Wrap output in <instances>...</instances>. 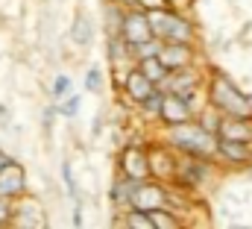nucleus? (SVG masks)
I'll use <instances>...</instances> for the list:
<instances>
[{
    "label": "nucleus",
    "instance_id": "obj_26",
    "mask_svg": "<svg viewBox=\"0 0 252 229\" xmlns=\"http://www.w3.org/2000/svg\"><path fill=\"white\" fill-rule=\"evenodd\" d=\"M59 117H62L59 103H56V100H50V103L41 109V129H44V132H50V129L56 126V120H59Z\"/></svg>",
    "mask_w": 252,
    "mask_h": 229
},
{
    "label": "nucleus",
    "instance_id": "obj_2",
    "mask_svg": "<svg viewBox=\"0 0 252 229\" xmlns=\"http://www.w3.org/2000/svg\"><path fill=\"white\" fill-rule=\"evenodd\" d=\"M205 97L223 114H229V117H252V97L241 88V82H235L226 71L208 68Z\"/></svg>",
    "mask_w": 252,
    "mask_h": 229
},
{
    "label": "nucleus",
    "instance_id": "obj_16",
    "mask_svg": "<svg viewBox=\"0 0 252 229\" xmlns=\"http://www.w3.org/2000/svg\"><path fill=\"white\" fill-rule=\"evenodd\" d=\"M164 97H167V91L158 85L150 97H144V100L135 106V117H138L144 126H158V120H161V109H164Z\"/></svg>",
    "mask_w": 252,
    "mask_h": 229
},
{
    "label": "nucleus",
    "instance_id": "obj_30",
    "mask_svg": "<svg viewBox=\"0 0 252 229\" xmlns=\"http://www.w3.org/2000/svg\"><path fill=\"white\" fill-rule=\"evenodd\" d=\"M193 3L196 0H164V6H173V9H182V12H193Z\"/></svg>",
    "mask_w": 252,
    "mask_h": 229
},
{
    "label": "nucleus",
    "instance_id": "obj_8",
    "mask_svg": "<svg viewBox=\"0 0 252 229\" xmlns=\"http://www.w3.org/2000/svg\"><path fill=\"white\" fill-rule=\"evenodd\" d=\"M217 162L226 171H247V168H252V144L235 141V138H220L217 141Z\"/></svg>",
    "mask_w": 252,
    "mask_h": 229
},
{
    "label": "nucleus",
    "instance_id": "obj_22",
    "mask_svg": "<svg viewBox=\"0 0 252 229\" xmlns=\"http://www.w3.org/2000/svg\"><path fill=\"white\" fill-rule=\"evenodd\" d=\"M153 221H156V229H176L185 224V215L179 209L161 206V209H153Z\"/></svg>",
    "mask_w": 252,
    "mask_h": 229
},
{
    "label": "nucleus",
    "instance_id": "obj_19",
    "mask_svg": "<svg viewBox=\"0 0 252 229\" xmlns=\"http://www.w3.org/2000/svg\"><path fill=\"white\" fill-rule=\"evenodd\" d=\"M196 120L208 129V132H214V135H220V126H223V120H226V114L220 112L211 100H205L199 109H196Z\"/></svg>",
    "mask_w": 252,
    "mask_h": 229
},
{
    "label": "nucleus",
    "instance_id": "obj_20",
    "mask_svg": "<svg viewBox=\"0 0 252 229\" xmlns=\"http://www.w3.org/2000/svg\"><path fill=\"white\" fill-rule=\"evenodd\" d=\"M135 65H138V68H141L153 82H156V85H161V82L167 79V74H170V68L161 62V56H144V59H138Z\"/></svg>",
    "mask_w": 252,
    "mask_h": 229
},
{
    "label": "nucleus",
    "instance_id": "obj_6",
    "mask_svg": "<svg viewBox=\"0 0 252 229\" xmlns=\"http://www.w3.org/2000/svg\"><path fill=\"white\" fill-rule=\"evenodd\" d=\"M12 227L21 229H44L47 227V209L35 194H21L15 200V215H12Z\"/></svg>",
    "mask_w": 252,
    "mask_h": 229
},
{
    "label": "nucleus",
    "instance_id": "obj_13",
    "mask_svg": "<svg viewBox=\"0 0 252 229\" xmlns=\"http://www.w3.org/2000/svg\"><path fill=\"white\" fill-rule=\"evenodd\" d=\"M156 88H158V85H156V82H153V79H150L138 65H135V68H129V74H126V79H124V85H121V91H118V94L126 97L132 106H138V103H141L144 97H150Z\"/></svg>",
    "mask_w": 252,
    "mask_h": 229
},
{
    "label": "nucleus",
    "instance_id": "obj_14",
    "mask_svg": "<svg viewBox=\"0 0 252 229\" xmlns=\"http://www.w3.org/2000/svg\"><path fill=\"white\" fill-rule=\"evenodd\" d=\"M196 117V109L188 97L182 94H167L164 97V109H161V120L158 126H176V123H185V120H193Z\"/></svg>",
    "mask_w": 252,
    "mask_h": 229
},
{
    "label": "nucleus",
    "instance_id": "obj_15",
    "mask_svg": "<svg viewBox=\"0 0 252 229\" xmlns=\"http://www.w3.org/2000/svg\"><path fill=\"white\" fill-rule=\"evenodd\" d=\"M94 41H97V24H94V18L88 12L79 9L73 15V21H70V44L76 50H88Z\"/></svg>",
    "mask_w": 252,
    "mask_h": 229
},
{
    "label": "nucleus",
    "instance_id": "obj_25",
    "mask_svg": "<svg viewBox=\"0 0 252 229\" xmlns=\"http://www.w3.org/2000/svg\"><path fill=\"white\" fill-rule=\"evenodd\" d=\"M59 112H62L64 120H76L79 112H82V94L79 91H70L64 100H59Z\"/></svg>",
    "mask_w": 252,
    "mask_h": 229
},
{
    "label": "nucleus",
    "instance_id": "obj_21",
    "mask_svg": "<svg viewBox=\"0 0 252 229\" xmlns=\"http://www.w3.org/2000/svg\"><path fill=\"white\" fill-rule=\"evenodd\" d=\"M126 6H118L112 0H103V33H121Z\"/></svg>",
    "mask_w": 252,
    "mask_h": 229
},
{
    "label": "nucleus",
    "instance_id": "obj_17",
    "mask_svg": "<svg viewBox=\"0 0 252 229\" xmlns=\"http://www.w3.org/2000/svg\"><path fill=\"white\" fill-rule=\"evenodd\" d=\"M109 85H112L109 65L94 62V65H88V68H85V74H82V88H85L88 94H103Z\"/></svg>",
    "mask_w": 252,
    "mask_h": 229
},
{
    "label": "nucleus",
    "instance_id": "obj_34",
    "mask_svg": "<svg viewBox=\"0 0 252 229\" xmlns=\"http://www.w3.org/2000/svg\"><path fill=\"white\" fill-rule=\"evenodd\" d=\"M112 3H118V6H126V9H129V6H138V0H112Z\"/></svg>",
    "mask_w": 252,
    "mask_h": 229
},
{
    "label": "nucleus",
    "instance_id": "obj_18",
    "mask_svg": "<svg viewBox=\"0 0 252 229\" xmlns=\"http://www.w3.org/2000/svg\"><path fill=\"white\" fill-rule=\"evenodd\" d=\"M115 224H124L129 229H156V221H153V212H144V209H126L115 218Z\"/></svg>",
    "mask_w": 252,
    "mask_h": 229
},
{
    "label": "nucleus",
    "instance_id": "obj_1",
    "mask_svg": "<svg viewBox=\"0 0 252 229\" xmlns=\"http://www.w3.org/2000/svg\"><path fill=\"white\" fill-rule=\"evenodd\" d=\"M158 138L170 144L179 156H202V159H217V141L220 135L208 132L196 117L176 123V126H158Z\"/></svg>",
    "mask_w": 252,
    "mask_h": 229
},
{
    "label": "nucleus",
    "instance_id": "obj_7",
    "mask_svg": "<svg viewBox=\"0 0 252 229\" xmlns=\"http://www.w3.org/2000/svg\"><path fill=\"white\" fill-rule=\"evenodd\" d=\"M150 168H153V179H161V182H173L176 179L179 153L170 144H164L158 135L150 141Z\"/></svg>",
    "mask_w": 252,
    "mask_h": 229
},
{
    "label": "nucleus",
    "instance_id": "obj_5",
    "mask_svg": "<svg viewBox=\"0 0 252 229\" xmlns=\"http://www.w3.org/2000/svg\"><path fill=\"white\" fill-rule=\"evenodd\" d=\"M115 171L132 176V179H150L153 168H150V141L138 144V141H124L115 159Z\"/></svg>",
    "mask_w": 252,
    "mask_h": 229
},
{
    "label": "nucleus",
    "instance_id": "obj_24",
    "mask_svg": "<svg viewBox=\"0 0 252 229\" xmlns=\"http://www.w3.org/2000/svg\"><path fill=\"white\" fill-rule=\"evenodd\" d=\"M73 91V76L70 74H53V79H50V88H47V94H50V100H64L67 94Z\"/></svg>",
    "mask_w": 252,
    "mask_h": 229
},
{
    "label": "nucleus",
    "instance_id": "obj_23",
    "mask_svg": "<svg viewBox=\"0 0 252 229\" xmlns=\"http://www.w3.org/2000/svg\"><path fill=\"white\" fill-rule=\"evenodd\" d=\"M59 173H62V188L67 200H79V179H76V171H73V162L64 159L59 165Z\"/></svg>",
    "mask_w": 252,
    "mask_h": 229
},
{
    "label": "nucleus",
    "instance_id": "obj_32",
    "mask_svg": "<svg viewBox=\"0 0 252 229\" xmlns=\"http://www.w3.org/2000/svg\"><path fill=\"white\" fill-rule=\"evenodd\" d=\"M138 6L150 12V9H158V6H164V0H138Z\"/></svg>",
    "mask_w": 252,
    "mask_h": 229
},
{
    "label": "nucleus",
    "instance_id": "obj_3",
    "mask_svg": "<svg viewBox=\"0 0 252 229\" xmlns=\"http://www.w3.org/2000/svg\"><path fill=\"white\" fill-rule=\"evenodd\" d=\"M150 27L153 36L161 41H188V44H199V27L190 18V12L173 9V6H158L150 9Z\"/></svg>",
    "mask_w": 252,
    "mask_h": 229
},
{
    "label": "nucleus",
    "instance_id": "obj_11",
    "mask_svg": "<svg viewBox=\"0 0 252 229\" xmlns=\"http://www.w3.org/2000/svg\"><path fill=\"white\" fill-rule=\"evenodd\" d=\"M138 182H141V179H132V176H124V173L115 171L112 182H109V188H106V200H109V206H112L115 212H126V209H132V200H135V188H138Z\"/></svg>",
    "mask_w": 252,
    "mask_h": 229
},
{
    "label": "nucleus",
    "instance_id": "obj_4",
    "mask_svg": "<svg viewBox=\"0 0 252 229\" xmlns=\"http://www.w3.org/2000/svg\"><path fill=\"white\" fill-rule=\"evenodd\" d=\"M223 165L217 159H202V156H179V168H176V179L173 185H179L188 194H202L208 191L217 179H220Z\"/></svg>",
    "mask_w": 252,
    "mask_h": 229
},
{
    "label": "nucleus",
    "instance_id": "obj_33",
    "mask_svg": "<svg viewBox=\"0 0 252 229\" xmlns=\"http://www.w3.org/2000/svg\"><path fill=\"white\" fill-rule=\"evenodd\" d=\"M12 159H15V156H9V153H6V150L0 147V171H3V168H6V165L12 162Z\"/></svg>",
    "mask_w": 252,
    "mask_h": 229
},
{
    "label": "nucleus",
    "instance_id": "obj_29",
    "mask_svg": "<svg viewBox=\"0 0 252 229\" xmlns=\"http://www.w3.org/2000/svg\"><path fill=\"white\" fill-rule=\"evenodd\" d=\"M103 126H106V109H97L94 120H91V138H100L103 135Z\"/></svg>",
    "mask_w": 252,
    "mask_h": 229
},
{
    "label": "nucleus",
    "instance_id": "obj_27",
    "mask_svg": "<svg viewBox=\"0 0 252 229\" xmlns=\"http://www.w3.org/2000/svg\"><path fill=\"white\" fill-rule=\"evenodd\" d=\"M12 215H15V200L0 194V227H12Z\"/></svg>",
    "mask_w": 252,
    "mask_h": 229
},
{
    "label": "nucleus",
    "instance_id": "obj_9",
    "mask_svg": "<svg viewBox=\"0 0 252 229\" xmlns=\"http://www.w3.org/2000/svg\"><path fill=\"white\" fill-rule=\"evenodd\" d=\"M121 36L132 47L144 44L153 38V27H150V12L141 9V6H129L124 12V24H121Z\"/></svg>",
    "mask_w": 252,
    "mask_h": 229
},
{
    "label": "nucleus",
    "instance_id": "obj_12",
    "mask_svg": "<svg viewBox=\"0 0 252 229\" xmlns=\"http://www.w3.org/2000/svg\"><path fill=\"white\" fill-rule=\"evenodd\" d=\"M30 191V176H27V168L18 162V159H12L3 171H0V194L3 197H9V200H18L21 194H27Z\"/></svg>",
    "mask_w": 252,
    "mask_h": 229
},
{
    "label": "nucleus",
    "instance_id": "obj_31",
    "mask_svg": "<svg viewBox=\"0 0 252 229\" xmlns=\"http://www.w3.org/2000/svg\"><path fill=\"white\" fill-rule=\"evenodd\" d=\"M9 123H12V112H9V109H6V103H0V126H3V129H6V126H9Z\"/></svg>",
    "mask_w": 252,
    "mask_h": 229
},
{
    "label": "nucleus",
    "instance_id": "obj_28",
    "mask_svg": "<svg viewBox=\"0 0 252 229\" xmlns=\"http://www.w3.org/2000/svg\"><path fill=\"white\" fill-rule=\"evenodd\" d=\"M70 224L76 229H82L85 224V209H82V197L79 200H70Z\"/></svg>",
    "mask_w": 252,
    "mask_h": 229
},
{
    "label": "nucleus",
    "instance_id": "obj_10",
    "mask_svg": "<svg viewBox=\"0 0 252 229\" xmlns=\"http://www.w3.org/2000/svg\"><path fill=\"white\" fill-rule=\"evenodd\" d=\"M161 62L170 71H182L190 65H199V44H188V41H161L158 50Z\"/></svg>",
    "mask_w": 252,
    "mask_h": 229
}]
</instances>
